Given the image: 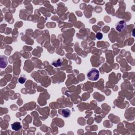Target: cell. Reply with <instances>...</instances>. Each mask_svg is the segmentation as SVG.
Wrapping results in <instances>:
<instances>
[{
  "instance_id": "1",
  "label": "cell",
  "mask_w": 135,
  "mask_h": 135,
  "mask_svg": "<svg viewBox=\"0 0 135 135\" xmlns=\"http://www.w3.org/2000/svg\"><path fill=\"white\" fill-rule=\"evenodd\" d=\"M87 78L91 81H96L99 78V72L96 68H92L88 71Z\"/></svg>"
},
{
  "instance_id": "2",
  "label": "cell",
  "mask_w": 135,
  "mask_h": 135,
  "mask_svg": "<svg viewBox=\"0 0 135 135\" xmlns=\"http://www.w3.org/2000/svg\"><path fill=\"white\" fill-rule=\"evenodd\" d=\"M115 27L116 30L120 32L124 30L126 27V22L123 21V20L120 21L116 23Z\"/></svg>"
},
{
  "instance_id": "3",
  "label": "cell",
  "mask_w": 135,
  "mask_h": 135,
  "mask_svg": "<svg viewBox=\"0 0 135 135\" xmlns=\"http://www.w3.org/2000/svg\"><path fill=\"white\" fill-rule=\"evenodd\" d=\"M11 126H12V129L14 130V131H18V130H19L22 128V126L21 123L19 122H14L13 123H12Z\"/></svg>"
},
{
  "instance_id": "4",
  "label": "cell",
  "mask_w": 135,
  "mask_h": 135,
  "mask_svg": "<svg viewBox=\"0 0 135 135\" xmlns=\"http://www.w3.org/2000/svg\"><path fill=\"white\" fill-rule=\"evenodd\" d=\"M71 114L70 110L68 109H62L61 110V114L64 117H69Z\"/></svg>"
},
{
  "instance_id": "5",
  "label": "cell",
  "mask_w": 135,
  "mask_h": 135,
  "mask_svg": "<svg viewBox=\"0 0 135 135\" xmlns=\"http://www.w3.org/2000/svg\"><path fill=\"white\" fill-rule=\"evenodd\" d=\"M26 78L25 77V76L23 75L19 79V83H20V84H23L26 81Z\"/></svg>"
},
{
  "instance_id": "6",
  "label": "cell",
  "mask_w": 135,
  "mask_h": 135,
  "mask_svg": "<svg viewBox=\"0 0 135 135\" xmlns=\"http://www.w3.org/2000/svg\"><path fill=\"white\" fill-rule=\"evenodd\" d=\"M96 38H97V39H98V40L102 39V38H103V34L100 32H98L96 34Z\"/></svg>"
}]
</instances>
